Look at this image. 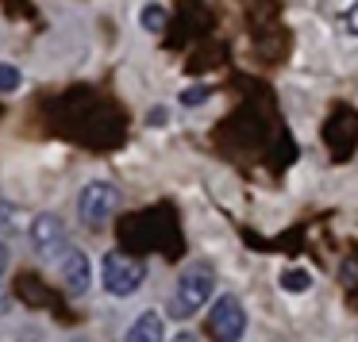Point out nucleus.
Listing matches in <instances>:
<instances>
[{
	"instance_id": "f257e3e1",
	"label": "nucleus",
	"mask_w": 358,
	"mask_h": 342,
	"mask_svg": "<svg viewBox=\"0 0 358 342\" xmlns=\"http://www.w3.org/2000/svg\"><path fill=\"white\" fill-rule=\"evenodd\" d=\"M212 292H216V269L208 262H193L189 269H181L166 311H170V319H193L212 300Z\"/></svg>"
},
{
	"instance_id": "f03ea898",
	"label": "nucleus",
	"mask_w": 358,
	"mask_h": 342,
	"mask_svg": "<svg viewBox=\"0 0 358 342\" xmlns=\"http://www.w3.org/2000/svg\"><path fill=\"white\" fill-rule=\"evenodd\" d=\"M143 281H147V262H139L131 254H120V250H108L101 258V285L108 296L127 300V296H135L143 288Z\"/></svg>"
},
{
	"instance_id": "7ed1b4c3",
	"label": "nucleus",
	"mask_w": 358,
	"mask_h": 342,
	"mask_svg": "<svg viewBox=\"0 0 358 342\" xmlns=\"http://www.w3.org/2000/svg\"><path fill=\"white\" fill-rule=\"evenodd\" d=\"M120 200H124V196H120V188L112 185V181H85L81 193H78L81 223H85L89 231H101V227L120 211Z\"/></svg>"
},
{
	"instance_id": "20e7f679",
	"label": "nucleus",
	"mask_w": 358,
	"mask_h": 342,
	"mask_svg": "<svg viewBox=\"0 0 358 342\" xmlns=\"http://www.w3.org/2000/svg\"><path fill=\"white\" fill-rule=\"evenodd\" d=\"M208 339L212 342H239L243 334H247V308H243L239 296L224 292L216 304H212L208 311Z\"/></svg>"
},
{
	"instance_id": "39448f33",
	"label": "nucleus",
	"mask_w": 358,
	"mask_h": 342,
	"mask_svg": "<svg viewBox=\"0 0 358 342\" xmlns=\"http://www.w3.org/2000/svg\"><path fill=\"white\" fill-rule=\"evenodd\" d=\"M27 235H31V246L39 258H62L70 250L66 246V227L55 211H39L31 219V227H27Z\"/></svg>"
},
{
	"instance_id": "423d86ee",
	"label": "nucleus",
	"mask_w": 358,
	"mask_h": 342,
	"mask_svg": "<svg viewBox=\"0 0 358 342\" xmlns=\"http://www.w3.org/2000/svg\"><path fill=\"white\" fill-rule=\"evenodd\" d=\"M58 277H62V285L70 288L73 296H85L89 288H93V262H89L85 250H66L62 258H58Z\"/></svg>"
},
{
	"instance_id": "0eeeda50",
	"label": "nucleus",
	"mask_w": 358,
	"mask_h": 342,
	"mask_svg": "<svg viewBox=\"0 0 358 342\" xmlns=\"http://www.w3.org/2000/svg\"><path fill=\"white\" fill-rule=\"evenodd\" d=\"M124 342H166V319L158 311H143L135 315V323L127 327Z\"/></svg>"
},
{
	"instance_id": "6e6552de",
	"label": "nucleus",
	"mask_w": 358,
	"mask_h": 342,
	"mask_svg": "<svg viewBox=\"0 0 358 342\" xmlns=\"http://www.w3.org/2000/svg\"><path fill=\"white\" fill-rule=\"evenodd\" d=\"M281 288H285L289 296H304L312 288V273L301 269V265H289V269H281Z\"/></svg>"
},
{
	"instance_id": "1a4fd4ad",
	"label": "nucleus",
	"mask_w": 358,
	"mask_h": 342,
	"mask_svg": "<svg viewBox=\"0 0 358 342\" xmlns=\"http://www.w3.org/2000/svg\"><path fill=\"white\" fill-rule=\"evenodd\" d=\"M139 27L150 35H162L166 31V8L158 4V0H150V4H143L139 8Z\"/></svg>"
},
{
	"instance_id": "9d476101",
	"label": "nucleus",
	"mask_w": 358,
	"mask_h": 342,
	"mask_svg": "<svg viewBox=\"0 0 358 342\" xmlns=\"http://www.w3.org/2000/svg\"><path fill=\"white\" fill-rule=\"evenodd\" d=\"M24 89V70L12 62H0V93L8 96V93H20Z\"/></svg>"
},
{
	"instance_id": "9b49d317",
	"label": "nucleus",
	"mask_w": 358,
	"mask_h": 342,
	"mask_svg": "<svg viewBox=\"0 0 358 342\" xmlns=\"http://www.w3.org/2000/svg\"><path fill=\"white\" fill-rule=\"evenodd\" d=\"M208 101H212V85H189V89H181V96H178L181 108H201V104H208Z\"/></svg>"
},
{
	"instance_id": "f8f14e48",
	"label": "nucleus",
	"mask_w": 358,
	"mask_h": 342,
	"mask_svg": "<svg viewBox=\"0 0 358 342\" xmlns=\"http://www.w3.org/2000/svg\"><path fill=\"white\" fill-rule=\"evenodd\" d=\"M20 231V208L12 200H0V235H16Z\"/></svg>"
},
{
	"instance_id": "ddd939ff",
	"label": "nucleus",
	"mask_w": 358,
	"mask_h": 342,
	"mask_svg": "<svg viewBox=\"0 0 358 342\" xmlns=\"http://www.w3.org/2000/svg\"><path fill=\"white\" fill-rule=\"evenodd\" d=\"M347 27H350V31L358 35V0H355V4H350V8H347Z\"/></svg>"
},
{
	"instance_id": "4468645a",
	"label": "nucleus",
	"mask_w": 358,
	"mask_h": 342,
	"mask_svg": "<svg viewBox=\"0 0 358 342\" xmlns=\"http://www.w3.org/2000/svg\"><path fill=\"white\" fill-rule=\"evenodd\" d=\"M8 242H4V239H0V277H4V269H8Z\"/></svg>"
},
{
	"instance_id": "2eb2a0df",
	"label": "nucleus",
	"mask_w": 358,
	"mask_h": 342,
	"mask_svg": "<svg viewBox=\"0 0 358 342\" xmlns=\"http://www.w3.org/2000/svg\"><path fill=\"white\" fill-rule=\"evenodd\" d=\"M170 342H201V339H196V334L193 331H181V334H173V339Z\"/></svg>"
}]
</instances>
